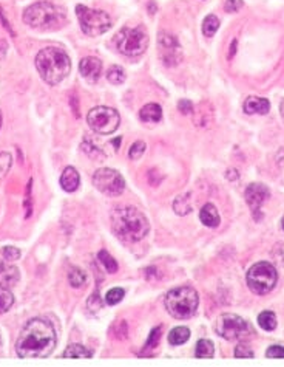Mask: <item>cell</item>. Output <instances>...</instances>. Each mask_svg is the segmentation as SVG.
Instances as JSON below:
<instances>
[{
  "label": "cell",
  "instance_id": "obj_1",
  "mask_svg": "<svg viewBox=\"0 0 284 367\" xmlns=\"http://www.w3.org/2000/svg\"><path fill=\"white\" fill-rule=\"evenodd\" d=\"M58 344V336L53 324L42 318H34L22 328L17 342L16 353L19 358H47L53 353Z\"/></svg>",
  "mask_w": 284,
  "mask_h": 367
},
{
  "label": "cell",
  "instance_id": "obj_2",
  "mask_svg": "<svg viewBox=\"0 0 284 367\" xmlns=\"http://www.w3.org/2000/svg\"><path fill=\"white\" fill-rule=\"evenodd\" d=\"M111 225L115 233L127 242L142 240L148 230L147 217L133 206H118L111 213Z\"/></svg>",
  "mask_w": 284,
  "mask_h": 367
},
{
  "label": "cell",
  "instance_id": "obj_3",
  "mask_svg": "<svg viewBox=\"0 0 284 367\" xmlns=\"http://www.w3.org/2000/svg\"><path fill=\"white\" fill-rule=\"evenodd\" d=\"M36 68L47 84L56 85L68 76L71 70V62L64 50L56 47H47L37 53Z\"/></svg>",
  "mask_w": 284,
  "mask_h": 367
},
{
  "label": "cell",
  "instance_id": "obj_4",
  "mask_svg": "<svg viewBox=\"0 0 284 367\" xmlns=\"http://www.w3.org/2000/svg\"><path fill=\"white\" fill-rule=\"evenodd\" d=\"M65 11L50 2H37L24 13V22L34 28H54L65 22Z\"/></svg>",
  "mask_w": 284,
  "mask_h": 367
},
{
  "label": "cell",
  "instance_id": "obj_5",
  "mask_svg": "<svg viewBox=\"0 0 284 367\" xmlns=\"http://www.w3.org/2000/svg\"><path fill=\"white\" fill-rule=\"evenodd\" d=\"M199 304V298L192 287H178L167 293L165 308L176 319H188L195 314Z\"/></svg>",
  "mask_w": 284,
  "mask_h": 367
},
{
  "label": "cell",
  "instance_id": "obj_6",
  "mask_svg": "<svg viewBox=\"0 0 284 367\" xmlns=\"http://www.w3.org/2000/svg\"><path fill=\"white\" fill-rule=\"evenodd\" d=\"M215 330L221 338L229 341H245L255 336V330L252 328V325L245 319L233 313L221 314L215 322Z\"/></svg>",
  "mask_w": 284,
  "mask_h": 367
},
{
  "label": "cell",
  "instance_id": "obj_7",
  "mask_svg": "<svg viewBox=\"0 0 284 367\" xmlns=\"http://www.w3.org/2000/svg\"><path fill=\"white\" fill-rule=\"evenodd\" d=\"M115 39H116L118 51L130 58L141 56L148 47V34L144 27H136V28L125 27L116 34Z\"/></svg>",
  "mask_w": 284,
  "mask_h": 367
},
{
  "label": "cell",
  "instance_id": "obj_8",
  "mask_svg": "<svg viewBox=\"0 0 284 367\" xmlns=\"http://www.w3.org/2000/svg\"><path fill=\"white\" fill-rule=\"evenodd\" d=\"M278 281L275 267L269 262H256L247 271V285L256 294H267L273 290Z\"/></svg>",
  "mask_w": 284,
  "mask_h": 367
},
{
  "label": "cell",
  "instance_id": "obj_9",
  "mask_svg": "<svg viewBox=\"0 0 284 367\" xmlns=\"http://www.w3.org/2000/svg\"><path fill=\"white\" fill-rule=\"evenodd\" d=\"M76 14L81 28L87 36H101L111 28V19L105 11L91 10L85 5H78Z\"/></svg>",
  "mask_w": 284,
  "mask_h": 367
},
{
  "label": "cell",
  "instance_id": "obj_10",
  "mask_svg": "<svg viewBox=\"0 0 284 367\" xmlns=\"http://www.w3.org/2000/svg\"><path fill=\"white\" fill-rule=\"evenodd\" d=\"M88 124L90 127L101 133V135H110L113 133L118 127H119V123H121V116L119 113L111 109V107H105V106H99V107H94L88 112Z\"/></svg>",
  "mask_w": 284,
  "mask_h": 367
},
{
  "label": "cell",
  "instance_id": "obj_11",
  "mask_svg": "<svg viewBox=\"0 0 284 367\" xmlns=\"http://www.w3.org/2000/svg\"><path fill=\"white\" fill-rule=\"evenodd\" d=\"M93 185L102 194L111 196V197H118L125 189V180H124V177L118 170L110 169V167H102V169H98L94 172V175H93Z\"/></svg>",
  "mask_w": 284,
  "mask_h": 367
},
{
  "label": "cell",
  "instance_id": "obj_12",
  "mask_svg": "<svg viewBox=\"0 0 284 367\" xmlns=\"http://www.w3.org/2000/svg\"><path fill=\"white\" fill-rule=\"evenodd\" d=\"M158 45H159V56L162 62L168 67L178 65L182 61V50L179 42L175 36L170 33L161 31L158 36Z\"/></svg>",
  "mask_w": 284,
  "mask_h": 367
},
{
  "label": "cell",
  "instance_id": "obj_13",
  "mask_svg": "<svg viewBox=\"0 0 284 367\" xmlns=\"http://www.w3.org/2000/svg\"><path fill=\"white\" fill-rule=\"evenodd\" d=\"M244 197H245V202H247V205H249V208H250V211H252L253 219H255L256 222H259L261 217H262V214H261V206H262V203L270 197V191H269L264 185H261V183H253V185H249V186H247Z\"/></svg>",
  "mask_w": 284,
  "mask_h": 367
},
{
  "label": "cell",
  "instance_id": "obj_14",
  "mask_svg": "<svg viewBox=\"0 0 284 367\" xmlns=\"http://www.w3.org/2000/svg\"><path fill=\"white\" fill-rule=\"evenodd\" d=\"M79 70H81V75L90 81V82H96L101 76V72H102V62L98 59V58H84L79 64Z\"/></svg>",
  "mask_w": 284,
  "mask_h": 367
},
{
  "label": "cell",
  "instance_id": "obj_15",
  "mask_svg": "<svg viewBox=\"0 0 284 367\" xmlns=\"http://www.w3.org/2000/svg\"><path fill=\"white\" fill-rule=\"evenodd\" d=\"M21 279L19 268L14 265H10L4 260H0V287L4 288H11L14 287Z\"/></svg>",
  "mask_w": 284,
  "mask_h": 367
},
{
  "label": "cell",
  "instance_id": "obj_16",
  "mask_svg": "<svg viewBox=\"0 0 284 367\" xmlns=\"http://www.w3.org/2000/svg\"><path fill=\"white\" fill-rule=\"evenodd\" d=\"M270 110V102L266 98L259 96H249L244 101V112L249 115H266Z\"/></svg>",
  "mask_w": 284,
  "mask_h": 367
},
{
  "label": "cell",
  "instance_id": "obj_17",
  "mask_svg": "<svg viewBox=\"0 0 284 367\" xmlns=\"http://www.w3.org/2000/svg\"><path fill=\"white\" fill-rule=\"evenodd\" d=\"M79 183H81L79 172H78L74 167L68 166V167L62 172V175H61V186H62L64 191H67V193H74V191L79 188Z\"/></svg>",
  "mask_w": 284,
  "mask_h": 367
},
{
  "label": "cell",
  "instance_id": "obj_18",
  "mask_svg": "<svg viewBox=\"0 0 284 367\" xmlns=\"http://www.w3.org/2000/svg\"><path fill=\"white\" fill-rule=\"evenodd\" d=\"M199 219H201V222H202L205 226H209V228H216V226L219 225V222H221L219 214H218V209H216L212 203H207V205L202 206V209H201V213H199Z\"/></svg>",
  "mask_w": 284,
  "mask_h": 367
},
{
  "label": "cell",
  "instance_id": "obj_19",
  "mask_svg": "<svg viewBox=\"0 0 284 367\" xmlns=\"http://www.w3.org/2000/svg\"><path fill=\"white\" fill-rule=\"evenodd\" d=\"M139 118L144 123H158L162 118V109L158 104H147L145 107L141 109Z\"/></svg>",
  "mask_w": 284,
  "mask_h": 367
},
{
  "label": "cell",
  "instance_id": "obj_20",
  "mask_svg": "<svg viewBox=\"0 0 284 367\" xmlns=\"http://www.w3.org/2000/svg\"><path fill=\"white\" fill-rule=\"evenodd\" d=\"M188 338H190V330L187 327H175L168 333V342L172 345H181V344L187 342Z\"/></svg>",
  "mask_w": 284,
  "mask_h": 367
},
{
  "label": "cell",
  "instance_id": "obj_21",
  "mask_svg": "<svg viewBox=\"0 0 284 367\" xmlns=\"http://www.w3.org/2000/svg\"><path fill=\"white\" fill-rule=\"evenodd\" d=\"M195 355H196V358H213V355H215L213 342L210 339H199L196 342Z\"/></svg>",
  "mask_w": 284,
  "mask_h": 367
},
{
  "label": "cell",
  "instance_id": "obj_22",
  "mask_svg": "<svg viewBox=\"0 0 284 367\" xmlns=\"http://www.w3.org/2000/svg\"><path fill=\"white\" fill-rule=\"evenodd\" d=\"M62 356L64 358H87L88 359V358H93V353L81 344H71V345H68V348L64 352Z\"/></svg>",
  "mask_w": 284,
  "mask_h": 367
},
{
  "label": "cell",
  "instance_id": "obj_23",
  "mask_svg": "<svg viewBox=\"0 0 284 367\" xmlns=\"http://www.w3.org/2000/svg\"><path fill=\"white\" fill-rule=\"evenodd\" d=\"M258 324H259V327H261L262 330H266V331L275 330V328H276V316H275V313L270 311V310L262 311V313L258 316Z\"/></svg>",
  "mask_w": 284,
  "mask_h": 367
},
{
  "label": "cell",
  "instance_id": "obj_24",
  "mask_svg": "<svg viewBox=\"0 0 284 367\" xmlns=\"http://www.w3.org/2000/svg\"><path fill=\"white\" fill-rule=\"evenodd\" d=\"M190 196L188 194H184V196H178L175 203H173V209L176 214L179 216H185L192 211V202L188 200Z\"/></svg>",
  "mask_w": 284,
  "mask_h": 367
},
{
  "label": "cell",
  "instance_id": "obj_25",
  "mask_svg": "<svg viewBox=\"0 0 284 367\" xmlns=\"http://www.w3.org/2000/svg\"><path fill=\"white\" fill-rule=\"evenodd\" d=\"M219 28V19L213 14H209L202 22V33L205 38H213Z\"/></svg>",
  "mask_w": 284,
  "mask_h": 367
},
{
  "label": "cell",
  "instance_id": "obj_26",
  "mask_svg": "<svg viewBox=\"0 0 284 367\" xmlns=\"http://www.w3.org/2000/svg\"><path fill=\"white\" fill-rule=\"evenodd\" d=\"M68 282L73 288L84 287L87 282V274L79 268H71V271L68 273Z\"/></svg>",
  "mask_w": 284,
  "mask_h": 367
},
{
  "label": "cell",
  "instance_id": "obj_27",
  "mask_svg": "<svg viewBox=\"0 0 284 367\" xmlns=\"http://www.w3.org/2000/svg\"><path fill=\"white\" fill-rule=\"evenodd\" d=\"M14 304V296L10 293L8 288L0 287V314L8 311Z\"/></svg>",
  "mask_w": 284,
  "mask_h": 367
},
{
  "label": "cell",
  "instance_id": "obj_28",
  "mask_svg": "<svg viewBox=\"0 0 284 367\" xmlns=\"http://www.w3.org/2000/svg\"><path fill=\"white\" fill-rule=\"evenodd\" d=\"M99 260H101V264L104 265V268H105L110 274H113V273L118 271V262H116L115 257H111V254L107 253L105 250H102V251L99 253Z\"/></svg>",
  "mask_w": 284,
  "mask_h": 367
},
{
  "label": "cell",
  "instance_id": "obj_29",
  "mask_svg": "<svg viewBox=\"0 0 284 367\" xmlns=\"http://www.w3.org/2000/svg\"><path fill=\"white\" fill-rule=\"evenodd\" d=\"M107 79H108L111 84L119 85V84H122V82L125 81V72H124L121 67L113 65V67L107 72Z\"/></svg>",
  "mask_w": 284,
  "mask_h": 367
},
{
  "label": "cell",
  "instance_id": "obj_30",
  "mask_svg": "<svg viewBox=\"0 0 284 367\" xmlns=\"http://www.w3.org/2000/svg\"><path fill=\"white\" fill-rule=\"evenodd\" d=\"M125 296V291L122 288H111L107 294H105V302L110 305H116L118 302H121Z\"/></svg>",
  "mask_w": 284,
  "mask_h": 367
},
{
  "label": "cell",
  "instance_id": "obj_31",
  "mask_svg": "<svg viewBox=\"0 0 284 367\" xmlns=\"http://www.w3.org/2000/svg\"><path fill=\"white\" fill-rule=\"evenodd\" d=\"M161 327H156L155 330H152V333H150V336H148V341H147V344H145V347H144V350H142V355H145V352L147 350H153L156 345H158V342H159V339H161Z\"/></svg>",
  "mask_w": 284,
  "mask_h": 367
},
{
  "label": "cell",
  "instance_id": "obj_32",
  "mask_svg": "<svg viewBox=\"0 0 284 367\" xmlns=\"http://www.w3.org/2000/svg\"><path fill=\"white\" fill-rule=\"evenodd\" d=\"M144 152H145V143H144V141H136V143L130 147L128 156H130L131 160H138V158H141V156L144 155Z\"/></svg>",
  "mask_w": 284,
  "mask_h": 367
},
{
  "label": "cell",
  "instance_id": "obj_33",
  "mask_svg": "<svg viewBox=\"0 0 284 367\" xmlns=\"http://www.w3.org/2000/svg\"><path fill=\"white\" fill-rule=\"evenodd\" d=\"M11 155L10 153H7V152H2L0 153V177H4L8 170H10V167H11Z\"/></svg>",
  "mask_w": 284,
  "mask_h": 367
},
{
  "label": "cell",
  "instance_id": "obj_34",
  "mask_svg": "<svg viewBox=\"0 0 284 367\" xmlns=\"http://www.w3.org/2000/svg\"><path fill=\"white\" fill-rule=\"evenodd\" d=\"M253 356H255L253 350L245 344H239L235 348V358H253Z\"/></svg>",
  "mask_w": 284,
  "mask_h": 367
},
{
  "label": "cell",
  "instance_id": "obj_35",
  "mask_svg": "<svg viewBox=\"0 0 284 367\" xmlns=\"http://www.w3.org/2000/svg\"><path fill=\"white\" fill-rule=\"evenodd\" d=\"M4 256H5L7 260L14 262V260H17L21 257V250H17L14 247H5L4 248Z\"/></svg>",
  "mask_w": 284,
  "mask_h": 367
},
{
  "label": "cell",
  "instance_id": "obj_36",
  "mask_svg": "<svg viewBox=\"0 0 284 367\" xmlns=\"http://www.w3.org/2000/svg\"><path fill=\"white\" fill-rule=\"evenodd\" d=\"M266 358H284L282 345H270L266 352Z\"/></svg>",
  "mask_w": 284,
  "mask_h": 367
},
{
  "label": "cell",
  "instance_id": "obj_37",
  "mask_svg": "<svg viewBox=\"0 0 284 367\" xmlns=\"http://www.w3.org/2000/svg\"><path fill=\"white\" fill-rule=\"evenodd\" d=\"M242 8V0H225L224 10L227 13H238Z\"/></svg>",
  "mask_w": 284,
  "mask_h": 367
},
{
  "label": "cell",
  "instance_id": "obj_38",
  "mask_svg": "<svg viewBox=\"0 0 284 367\" xmlns=\"http://www.w3.org/2000/svg\"><path fill=\"white\" fill-rule=\"evenodd\" d=\"M178 109H179V112H181V113H184V115H188V113H192V112H193V104H192L188 99H181V101L178 102Z\"/></svg>",
  "mask_w": 284,
  "mask_h": 367
},
{
  "label": "cell",
  "instance_id": "obj_39",
  "mask_svg": "<svg viewBox=\"0 0 284 367\" xmlns=\"http://www.w3.org/2000/svg\"><path fill=\"white\" fill-rule=\"evenodd\" d=\"M236 53V39L232 41V45H230V53H229V59H232Z\"/></svg>",
  "mask_w": 284,
  "mask_h": 367
},
{
  "label": "cell",
  "instance_id": "obj_40",
  "mask_svg": "<svg viewBox=\"0 0 284 367\" xmlns=\"http://www.w3.org/2000/svg\"><path fill=\"white\" fill-rule=\"evenodd\" d=\"M279 112H281V116H282V121H284V99L281 101V106H279Z\"/></svg>",
  "mask_w": 284,
  "mask_h": 367
},
{
  "label": "cell",
  "instance_id": "obj_41",
  "mask_svg": "<svg viewBox=\"0 0 284 367\" xmlns=\"http://www.w3.org/2000/svg\"><path fill=\"white\" fill-rule=\"evenodd\" d=\"M119 144H121V138H118V139H115V141H113V146H115L116 149L119 147Z\"/></svg>",
  "mask_w": 284,
  "mask_h": 367
},
{
  "label": "cell",
  "instance_id": "obj_42",
  "mask_svg": "<svg viewBox=\"0 0 284 367\" xmlns=\"http://www.w3.org/2000/svg\"><path fill=\"white\" fill-rule=\"evenodd\" d=\"M281 226H282V230H284V217H282V220H281Z\"/></svg>",
  "mask_w": 284,
  "mask_h": 367
}]
</instances>
